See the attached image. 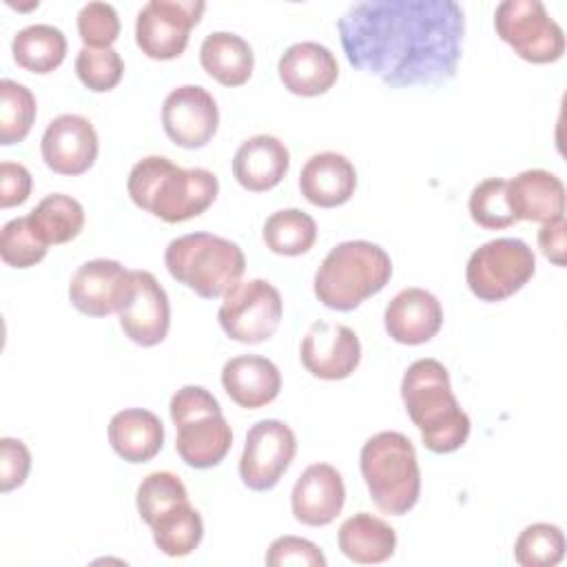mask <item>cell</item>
I'll use <instances>...</instances> for the list:
<instances>
[{"label": "cell", "instance_id": "60d3db41", "mask_svg": "<svg viewBox=\"0 0 567 567\" xmlns=\"http://www.w3.org/2000/svg\"><path fill=\"white\" fill-rule=\"evenodd\" d=\"M31 195V173L16 162L0 164V206L11 208L24 204Z\"/></svg>", "mask_w": 567, "mask_h": 567}, {"label": "cell", "instance_id": "f35d334b", "mask_svg": "<svg viewBox=\"0 0 567 567\" xmlns=\"http://www.w3.org/2000/svg\"><path fill=\"white\" fill-rule=\"evenodd\" d=\"M323 551L308 538L299 536H279L270 543L266 551V565L286 567V565H306V567H326Z\"/></svg>", "mask_w": 567, "mask_h": 567}, {"label": "cell", "instance_id": "b9f144b4", "mask_svg": "<svg viewBox=\"0 0 567 567\" xmlns=\"http://www.w3.org/2000/svg\"><path fill=\"white\" fill-rule=\"evenodd\" d=\"M565 217L549 219L538 230V248L554 266H565Z\"/></svg>", "mask_w": 567, "mask_h": 567}, {"label": "cell", "instance_id": "2e32d148", "mask_svg": "<svg viewBox=\"0 0 567 567\" xmlns=\"http://www.w3.org/2000/svg\"><path fill=\"white\" fill-rule=\"evenodd\" d=\"M40 151L53 173L82 175L95 164L100 142L93 124L84 115L62 113L47 124Z\"/></svg>", "mask_w": 567, "mask_h": 567}, {"label": "cell", "instance_id": "836d02e7", "mask_svg": "<svg viewBox=\"0 0 567 567\" xmlns=\"http://www.w3.org/2000/svg\"><path fill=\"white\" fill-rule=\"evenodd\" d=\"M49 244L35 233L27 217L9 219L0 233V257L11 268H31L44 259Z\"/></svg>", "mask_w": 567, "mask_h": 567}, {"label": "cell", "instance_id": "44dd1931", "mask_svg": "<svg viewBox=\"0 0 567 567\" xmlns=\"http://www.w3.org/2000/svg\"><path fill=\"white\" fill-rule=\"evenodd\" d=\"M507 206L514 221H549L565 217V186L543 168H529L507 182Z\"/></svg>", "mask_w": 567, "mask_h": 567}, {"label": "cell", "instance_id": "3957f363", "mask_svg": "<svg viewBox=\"0 0 567 567\" xmlns=\"http://www.w3.org/2000/svg\"><path fill=\"white\" fill-rule=\"evenodd\" d=\"M401 399L423 445L434 454L456 452L470 436V416L458 405L447 368L436 359H416L403 374Z\"/></svg>", "mask_w": 567, "mask_h": 567}, {"label": "cell", "instance_id": "ac0fdd59", "mask_svg": "<svg viewBox=\"0 0 567 567\" xmlns=\"http://www.w3.org/2000/svg\"><path fill=\"white\" fill-rule=\"evenodd\" d=\"M346 485L330 463H312L297 478L290 505L299 523L310 527L330 525L343 509Z\"/></svg>", "mask_w": 567, "mask_h": 567}, {"label": "cell", "instance_id": "484cf974", "mask_svg": "<svg viewBox=\"0 0 567 567\" xmlns=\"http://www.w3.org/2000/svg\"><path fill=\"white\" fill-rule=\"evenodd\" d=\"M339 549L359 565H379L392 558L396 549V532L379 516L359 512L339 527Z\"/></svg>", "mask_w": 567, "mask_h": 567}, {"label": "cell", "instance_id": "e0dca14e", "mask_svg": "<svg viewBox=\"0 0 567 567\" xmlns=\"http://www.w3.org/2000/svg\"><path fill=\"white\" fill-rule=\"evenodd\" d=\"M299 357L312 377L339 381L357 370L361 361V343L352 328L317 321L308 328L299 348Z\"/></svg>", "mask_w": 567, "mask_h": 567}, {"label": "cell", "instance_id": "cb8c5ba5", "mask_svg": "<svg viewBox=\"0 0 567 567\" xmlns=\"http://www.w3.org/2000/svg\"><path fill=\"white\" fill-rule=\"evenodd\" d=\"M226 394L246 410H257L277 399L281 390L279 368L259 354L233 357L221 368Z\"/></svg>", "mask_w": 567, "mask_h": 567}, {"label": "cell", "instance_id": "ab89813d", "mask_svg": "<svg viewBox=\"0 0 567 567\" xmlns=\"http://www.w3.org/2000/svg\"><path fill=\"white\" fill-rule=\"evenodd\" d=\"M31 470V452L20 439H0V492L20 487Z\"/></svg>", "mask_w": 567, "mask_h": 567}, {"label": "cell", "instance_id": "9c48e42d", "mask_svg": "<svg viewBox=\"0 0 567 567\" xmlns=\"http://www.w3.org/2000/svg\"><path fill=\"white\" fill-rule=\"evenodd\" d=\"M496 35L532 64H549L565 53V31L540 0H503L494 11Z\"/></svg>", "mask_w": 567, "mask_h": 567}, {"label": "cell", "instance_id": "8992f818", "mask_svg": "<svg viewBox=\"0 0 567 567\" xmlns=\"http://www.w3.org/2000/svg\"><path fill=\"white\" fill-rule=\"evenodd\" d=\"M168 275L204 299L224 297L246 270L241 248L213 233H188L164 250Z\"/></svg>", "mask_w": 567, "mask_h": 567}, {"label": "cell", "instance_id": "6da1fadb", "mask_svg": "<svg viewBox=\"0 0 567 567\" xmlns=\"http://www.w3.org/2000/svg\"><path fill=\"white\" fill-rule=\"evenodd\" d=\"M337 31L348 62L385 86H439L456 75L465 11L454 0H368Z\"/></svg>", "mask_w": 567, "mask_h": 567}, {"label": "cell", "instance_id": "83f0119b", "mask_svg": "<svg viewBox=\"0 0 567 567\" xmlns=\"http://www.w3.org/2000/svg\"><path fill=\"white\" fill-rule=\"evenodd\" d=\"M11 53L18 66L44 75L64 62L66 38L53 24H29L13 35Z\"/></svg>", "mask_w": 567, "mask_h": 567}, {"label": "cell", "instance_id": "ffe728a7", "mask_svg": "<svg viewBox=\"0 0 567 567\" xmlns=\"http://www.w3.org/2000/svg\"><path fill=\"white\" fill-rule=\"evenodd\" d=\"M281 84L303 97H315L332 89L339 78V64L334 53L312 40L290 44L277 64Z\"/></svg>", "mask_w": 567, "mask_h": 567}, {"label": "cell", "instance_id": "d590c367", "mask_svg": "<svg viewBox=\"0 0 567 567\" xmlns=\"http://www.w3.org/2000/svg\"><path fill=\"white\" fill-rule=\"evenodd\" d=\"M75 73L89 91L106 93L120 84L124 75V62L113 47L109 49L82 47L75 55Z\"/></svg>", "mask_w": 567, "mask_h": 567}, {"label": "cell", "instance_id": "4316f807", "mask_svg": "<svg viewBox=\"0 0 567 567\" xmlns=\"http://www.w3.org/2000/svg\"><path fill=\"white\" fill-rule=\"evenodd\" d=\"M204 71L224 86H241L252 75V47L233 31H213L199 47Z\"/></svg>", "mask_w": 567, "mask_h": 567}, {"label": "cell", "instance_id": "d6986e66", "mask_svg": "<svg viewBox=\"0 0 567 567\" xmlns=\"http://www.w3.org/2000/svg\"><path fill=\"white\" fill-rule=\"evenodd\" d=\"M385 332L396 343L419 346L436 337L443 326L441 301L425 288H403L396 292L383 312Z\"/></svg>", "mask_w": 567, "mask_h": 567}, {"label": "cell", "instance_id": "ba28073f", "mask_svg": "<svg viewBox=\"0 0 567 567\" xmlns=\"http://www.w3.org/2000/svg\"><path fill=\"white\" fill-rule=\"evenodd\" d=\"M536 272L534 250L516 237H498L478 246L465 266V281L481 301H503Z\"/></svg>", "mask_w": 567, "mask_h": 567}, {"label": "cell", "instance_id": "9a60e30c", "mask_svg": "<svg viewBox=\"0 0 567 567\" xmlns=\"http://www.w3.org/2000/svg\"><path fill=\"white\" fill-rule=\"evenodd\" d=\"M133 286L128 299L120 308V326L124 334L142 346L151 348L166 339L171 326V303L166 290L159 286L153 272L131 270Z\"/></svg>", "mask_w": 567, "mask_h": 567}, {"label": "cell", "instance_id": "f1b7e54d", "mask_svg": "<svg viewBox=\"0 0 567 567\" xmlns=\"http://www.w3.org/2000/svg\"><path fill=\"white\" fill-rule=\"evenodd\" d=\"M157 549L171 558L188 556L197 549L204 538V523L199 512L188 503L179 501L162 512L151 525Z\"/></svg>", "mask_w": 567, "mask_h": 567}, {"label": "cell", "instance_id": "1f68e13d", "mask_svg": "<svg viewBox=\"0 0 567 567\" xmlns=\"http://www.w3.org/2000/svg\"><path fill=\"white\" fill-rule=\"evenodd\" d=\"M35 95L16 80H0V144L22 142L35 120Z\"/></svg>", "mask_w": 567, "mask_h": 567}, {"label": "cell", "instance_id": "30bf717a", "mask_svg": "<svg viewBox=\"0 0 567 567\" xmlns=\"http://www.w3.org/2000/svg\"><path fill=\"white\" fill-rule=\"evenodd\" d=\"M284 301L279 290L266 279L237 281L217 310L221 330L239 343H261L270 339L281 321Z\"/></svg>", "mask_w": 567, "mask_h": 567}, {"label": "cell", "instance_id": "8d00e7d4", "mask_svg": "<svg viewBox=\"0 0 567 567\" xmlns=\"http://www.w3.org/2000/svg\"><path fill=\"white\" fill-rule=\"evenodd\" d=\"M179 501H188L186 485L173 472H153L137 487V512L146 525H151L162 512Z\"/></svg>", "mask_w": 567, "mask_h": 567}, {"label": "cell", "instance_id": "4dcf8cb0", "mask_svg": "<svg viewBox=\"0 0 567 567\" xmlns=\"http://www.w3.org/2000/svg\"><path fill=\"white\" fill-rule=\"evenodd\" d=\"M261 237L275 255L297 257L315 246L317 224L299 208H281L266 219Z\"/></svg>", "mask_w": 567, "mask_h": 567}, {"label": "cell", "instance_id": "e575fe53", "mask_svg": "<svg viewBox=\"0 0 567 567\" xmlns=\"http://www.w3.org/2000/svg\"><path fill=\"white\" fill-rule=\"evenodd\" d=\"M507 179L487 177L478 182L470 193V217L474 224L487 230H501L514 224V215L507 206Z\"/></svg>", "mask_w": 567, "mask_h": 567}, {"label": "cell", "instance_id": "f546056e", "mask_svg": "<svg viewBox=\"0 0 567 567\" xmlns=\"http://www.w3.org/2000/svg\"><path fill=\"white\" fill-rule=\"evenodd\" d=\"M29 221L49 246L66 244L80 235L84 226V208L71 195L51 193L29 213Z\"/></svg>", "mask_w": 567, "mask_h": 567}, {"label": "cell", "instance_id": "d6a6232c", "mask_svg": "<svg viewBox=\"0 0 567 567\" xmlns=\"http://www.w3.org/2000/svg\"><path fill=\"white\" fill-rule=\"evenodd\" d=\"M565 556V534L551 523L527 525L516 543L514 558L520 567H554Z\"/></svg>", "mask_w": 567, "mask_h": 567}, {"label": "cell", "instance_id": "8fae6325", "mask_svg": "<svg viewBox=\"0 0 567 567\" xmlns=\"http://www.w3.org/2000/svg\"><path fill=\"white\" fill-rule=\"evenodd\" d=\"M204 9L202 0H148L135 18L137 47L151 60L182 55Z\"/></svg>", "mask_w": 567, "mask_h": 567}, {"label": "cell", "instance_id": "7a4b0ae2", "mask_svg": "<svg viewBox=\"0 0 567 567\" xmlns=\"http://www.w3.org/2000/svg\"><path fill=\"white\" fill-rule=\"evenodd\" d=\"M126 190L137 208L177 224L202 215L215 202L219 182L208 168H182L164 155H146L131 168Z\"/></svg>", "mask_w": 567, "mask_h": 567}, {"label": "cell", "instance_id": "603a6c76", "mask_svg": "<svg viewBox=\"0 0 567 567\" xmlns=\"http://www.w3.org/2000/svg\"><path fill=\"white\" fill-rule=\"evenodd\" d=\"M357 188L354 164L334 151L312 155L299 173L301 195L321 208H334L346 204Z\"/></svg>", "mask_w": 567, "mask_h": 567}, {"label": "cell", "instance_id": "5bb4252c", "mask_svg": "<svg viewBox=\"0 0 567 567\" xmlns=\"http://www.w3.org/2000/svg\"><path fill=\"white\" fill-rule=\"evenodd\" d=\"M133 275L115 259L84 261L69 281V299L75 310L89 317L120 312L128 299Z\"/></svg>", "mask_w": 567, "mask_h": 567}, {"label": "cell", "instance_id": "5b68a950", "mask_svg": "<svg viewBox=\"0 0 567 567\" xmlns=\"http://www.w3.org/2000/svg\"><path fill=\"white\" fill-rule=\"evenodd\" d=\"M361 474L374 505L390 514H408L421 494V472L412 441L401 432L370 436L359 456Z\"/></svg>", "mask_w": 567, "mask_h": 567}, {"label": "cell", "instance_id": "d4e9b609", "mask_svg": "<svg viewBox=\"0 0 567 567\" xmlns=\"http://www.w3.org/2000/svg\"><path fill=\"white\" fill-rule=\"evenodd\" d=\"M109 443L115 454L128 463H146L164 445L162 421L144 408H126L113 414L109 423Z\"/></svg>", "mask_w": 567, "mask_h": 567}, {"label": "cell", "instance_id": "7402d4cb", "mask_svg": "<svg viewBox=\"0 0 567 567\" xmlns=\"http://www.w3.org/2000/svg\"><path fill=\"white\" fill-rule=\"evenodd\" d=\"M290 168L288 146L275 135H252L239 144L233 157V175L252 193L275 188Z\"/></svg>", "mask_w": 567, "mask_h": 567}, {"label": "cell", "instance_id": "52a82bcc", "mask_svg": "<svg viewBox=\"0 0 567 567\" xmlns=\"http://www.w3.org/2000/svg\"><path fill=\"white\" fill-rule=\"evenodd\" d=\"M168 410L177 427L179 458L197 470L219 465L233 445V430L219 401L202 385H184L171 396Z\"/></svg>", "mask_w": 567, "mask_h": 567}, {"label": "cell", "instance_id": "7c38bea8", "mask_svg": "<svg viewBox=\"0 0 567 567\" xmlns=\"http://www.w3.org/2000/svg\"><path fill=\"white\" fill-rule=\"evenodd\" d=\"M297 452V436L288 423L279 419L257 421L244 443L239 458V476L248 489L268 492L290 467Z\"/></svg>", "mask_w": 567, "mask_h": 567}, {"label": "cell", "instance_id": "4fadbf2b", "mask_svg": "<svg viewBox=\"0 0 567 567\" xmlns=\"http://www.w3.org/2000/svg\"><path fill=\"white\" fill-rule=\"evenodd\" d=\"M164 133L182 148L206 146L219 126L215 97L199 84L173 89L162 104Z\"/></svg>", "mask_w": 567, "mask_h": 567}, {"label": "cell", "instance_id": "277c9868", "mask_svg": "<svg viewBox=\"0 0 567 567\" xmlns=\"http://www.w3.org/2000/svg\"><path fill=\"white\" fill-rule=\"evenodd\" d=\"M390 277L392 259L379 244L350 239L323 257L315 272V295L326 308L348 312L381 292Z\"/></svg>", "mask_w": 567, "mask_h": 567}, {"label": "cell", "instance_id": "74e56055", "mask_svg": "<svg viewBox=\"0 0 567 567\" xmlns=\"http://www.w3.org/2000/svg\"><path fill=\"white\" fill-rule=\"evenodd\" d=\"M78 33L84 47L109 49L120 35V18L109 2H86L78 13Z\"/></svg>", "mask_w": 567, "mask_h": 567}]
</instances>
